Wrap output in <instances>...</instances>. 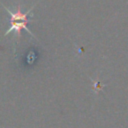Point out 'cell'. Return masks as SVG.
<instances>
[{"instance_id": "obj_1", "label": "cell", "mask_w": 128, "mask_h": 128, "mask_svg": "<svg viewBox=\"0 0 128 128\" xmlns=\"http://www.w3.org/2000/svg\"><path fill=\"white\" fill-rule=\"evenodd\" d=\"M35 6V5H34ZM33 6V7H34ZM3 7L5 8V10L8 12V14L11 16V21H25V20H28L27 19V16H28V14L32 11V9H33V7L32 8H30L27 12H22L21 11V6L18 4L17 5V8H16V10L15 11H11L10 9H8L7 7H5L4 5H3Z\"/></svg>"}, {"instance_id": "obj_3", "label": "cell", "mask_w": 128, "mask_h": 128, "mask_svg": "<svg viewBox=\"0 0 128 128\" xmlns=\"http://www.w3.org/2000/svg\"><path fill=\"white\" fill-rule=\"evenodd\" d=\"M102 87H103V85H102L100 82H95V84H94V90H95L96 92H98L99 90H101Z\"/></svg>"}, {"instance_id": "obj_2", "label": "cell", "mask_w": 128, "mask_h": 128, "mask_svg": "<svg viewBox=\"0 0 128 128\" xmlns=\"http://www.w3.org/2000/svg\"><path fill=\"white\" fill-rule=\"evenodd\" d=\"M28 22H29L28 20L20 21V22H18V21H11V27L5 32V35H7L8 33H10L11 31H15V33H17V41L19 42V39H20V37H21V30H22V29H26V30L33 36L32 32H31L28 28H26Z\"/></svg>"}]
</instances>
